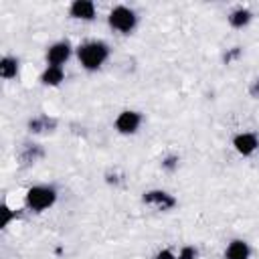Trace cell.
Returning <instances> with one entry per match:
<instances>
[{"mask_svg": "<svg viewBox=\"0 0 259 259\" xmlns=\"http://www.w3.org/2000/svg\"><path fill=\"white\" fill-rule=\"evenodd\" d=\"M77 57H79V63L87 71H95V69H99L107 61L109 47L103 40H89V42H83L77 49Z\"/></svg>", "mask_w": 259, "mask_h": 259, "instance_id": "cell-1", "label": "cell"}, {"mask_svg": "<svg viewBox=\"0 0 259 259\" xmlns=\"http://www.w3.org/2000/svg\"><path fill=\"white\" fill-rule=\"evenodd\" d=\"M57 200V190L53 186L47 184H38L26 190V206L34 212H42L47 208H51Z\"/></svg>", "mask_w": 259, "mask_h": 259, "instance_id": "cell-2", "label": "cell"}, {"mask_svg": "<svg viewBox=\"0 0 259 259\" xmlns=\"http://www.w3.org/2000/svg\"><path fill=\"white\" fill-rule=\"evenodd\" d=\"M107 22L113 30L117 32H123V34H130L134 28H136V22H138V16L132 8L127 6H115L109 16H107Z\"/></svg>", "mask_w": 259, "mask_h": 259, "instance_id": "cell-3", "label": "cell"}, {"mask_svg": "<svg viewBox=\"0 0 259 259\" xmlns=\"http://www.w3.org/2000/svg\"><path fill=\"white\" fill-rule=\"evenodd\" d=\"M71 57V42L69 40H59L49 47L47 51V63L51 67H63Z\"/></svg>", "mask_w": 259, "mask_h": 259, "instance_id": "cell-4", "label": "cell"}, {"mask_svg": "<svg viewBox=\"0 0 259 259\" xmlns=\"http://www.w3.org/2000/svg\"><path fill=\"white\" fill-rule=\"evenodd\" d=\"M140 123H142V115L132 109H125L115 117V130L119 134H136Z\"/></svg>", "mask_w": 259, "mask_h": 259, "instance_id": "cell-5", "label": "cell"}, {"mask_svg": "<svg viewBox=\"0 0 259 259\" xmlns=\"http://www.w3.org/2000/svg\"><path fill=\"white\" fill-rule=\"evenodd\" d=\"M233 146H235V150H237L239 154L249 156V154H253V152L257 150L259 140H257L255 134H251V132H243V134H237V136L233 138Z\"/></svg>", "mask_w": 259, "mask_h": 259, "instance_id": "cell-6", "label": "cell"}, {"mask_svg": "<svg viewBox=\"0 0 259 259\" xmlns=\"http://www.w3.org/2000/svg\"><path fill=\"white\" fill-rule=\"evenodd\" d=\"M69 14L79 20H93L95 18V4L91 0H75L69 8Z\"/></svg>", "mask_w": 259, "mask_h": 259, "instance_id": "cell-7", "label": "cell"}, {"mask_svg": "<svg viewBox=\"0 0 259 259\" xmlns=\"http://www.w3.org/2000/svg\"><path fill=\"white\" fill-rule=\"evenodd\" d=\"M144 202H146V204H154V206H158V208H162V210L172 208V206L176 204V200H174L168 192H162V190H150V192H146V194H144Z\"/></svg>", "mask_w": 259, "mask_h": 259, "instance_id": "cell-8", "label": "cell"}, {"mask_svg": "<svg viewBox=\"0 0 259 259\" xmlns=\"http://www.w3.org/2000/svg\"><path fill=\"white\" fill-rule=\"evenodd\" d=\"M249 255H251V249L243 239H233L225 251V259H249Z\"/></svg>", "mask_w": 259, "mask_h": 259, "instance_id": "cell-9", "label": "cell"}, {"mask_svg": "<svg viewBox=\"0 0 259 259\" xmlns=\"http://www.w3.org/2000/svg\"><path fill=\"white\" fill-rule=\"evenodd\" d=\"M63 79H65L63 67H51V65H49V67L42 71V75H40V81H42L45 85H59Z\"/></svg>", "mask_w": 259, "mask_h": 259, "instance_id": "cell-10", "label": "cell"}, {"mask_svg": "<svg viewBox=\"0 0 259 259\" xmlns=\"http://www.w3.org/2000/svg\"><path fill=\"white\" fill-rule=\"evenodd\" d=\"M18 73V59L14 57H2L0 61V75L4 79H14Z\"/></svg>", "mask_w": 259, "mask_h": 259, "instance_id": "cell-11", "label": "cell"}, {"mask_svg": "<svg viewBox=\"0 0 259 259\" xmlns=\"http://www.w3.org/2000/svg\"><path fill=\"white\" fill-rule=\"evenodd\" d=\"M251 20V12L247 8H235L231 14H229V22L235 26V28H243L247 26Z\"/></svg>", "mask_w": 259, "mask_h": 259, "instance_id": "cell-12", "label": "cell"}, {"mask_svg": "<svg viewBox=\"0 0 259 259\" xmlns=\"http://www.w3.org/2000/svg\"><path fill=\"white\" fill-rule=\"evenodd\" d=\"M196 257V249L194 247H182V251L178 253L176 259H194Z\"/></svg>", "mask_w": 259, "mask_h": 259, "instance_id": "cell-13", "label": "cell"}, {"mask_svg": "<svg viewBox=\"0 0 259 259\" xmlns=\"http://www.w3.org/2000/svg\"><path fill=\"white\" fill-rule=\"evenodd\" d=\"M2 214H4L2 227H8V223H10V219H12V212H10V208H8V206H2Z\"/></svg>", "mask_w": 259, "mask_h": 259, "instance_id": "cell-14", "label": "cell"}, {"mask_svg": "<svg viewBox=\"0 0 259 259\" xmlns=\"http://www.w3.org/2000/svg\"><path fill=\"white\" fill-rule=\"evenodd\" d=\"M158 259H176V257H174L168 249H164V251H160V253H158Z\"/></svg>", "mask_w": 259, "mask_h": 259, "instance_id": "cell-15", "label": "cell"}, {"mask_svg": "<svg viewBox=\"0 0 259 259\" xmlns=\"http://www.w3.org/2000/svg\"><path fill=\"white\" fill-rule=\"evenodd\" d=\"M255 93H259V81H257V85H255V89H253Z\"/></svg>", "mask_w": 259, "mask_h": 259, "instance_id": "cell-16", "label": "cell"}]
</instances>
